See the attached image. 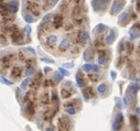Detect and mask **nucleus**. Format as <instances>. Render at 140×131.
<instances>
[{
	"label": "nucleus",
	"mask_w": 140,
	"mask_h": 131,
	"mask_svg": "<svg viewBox=\"0 0 140 131\" xmlns=\"http://www.w3.org/2000/svg\"><path fill=\"white\" fill-rule=\"evenodd\" d=\"M56 41H57V37L56 35H50L48 39H46V46L49 48H54L55 44H56Z\"/></svg>",
	"instance_id": "nucleus-12"
},
{
	"label": "nucleus",
	"mask_w": 140,
	"mask_h": 131,
	"mask_svg": "<svg viewBox=\"0 0 140 131\" xmlns=\"http://www.w3.org/2000/svg\"><path fill=\"white\" fill-rule=\"evenodd\" d=\"M26 31H27V33H28V34H30V32H31V28H30L29 26H26Z\"/></svg>",
	"instance_id": "nucleus-51"
},
{
	"label": "nucleus",
	"mask_w": 140,
	"mask_h": 131,
	"mask_svg": "<svg viewBox=\"0 0 140 131\" xmlns=\"http://www.w3.org/2000/svg\"><path fill=\"white\" fill-rule=\"evenodd\" d=\"M129 35H130V39H131V40H135V39L139 37V35H140V24L139 23L134 24V26H132V28L130 29V31H129Z\"/></svg>",
	"instance_id": "nucleus-7"
},
{
	"label": "nucleus",
	"mask_w": 140,
	"mask_h": 131,
	"mask_svg": "<svg viewBox=\"0 0 140 131\" xmlns=\"http://www.w3.org/2000/svg\"><path fill=\"white\" fill-rule=\"evenodd\" d=\"M73 94H74V93H73V89L69 90V89L62 88V90H61V95H62V97H63L64 99H67V98H70V97H71Z\"/></svg>",
	"instance_id": "nucleus-23"
},
{
	"label": "nucleus",
	"mask_w": 140,
	"mask_h": 131,
	"mask_svg": "<svg viewBox=\"0 0 140 131\" xmlns=\"http://www.w3.org/2000/svg\"><path fill=\"white\" fill-rule=\"evenodd\" d=\"M83 96H84V98H85V100H88L89 99V95H88V93H87V91L86 90H83Z\"/></svg>",
	"instance_id": "nucleus-45"
},
{
	"label": "nucleus",
	"mask_w": 140,
	"mask_h": 131,
	"mask_svg": "<svg viewBox=\"0 0 140 131\" xmlns=\"http://www.w3.org/2000/svg\"><path fill=\"white\" fill-rule=\"evenodd\" d=\"M132 48H134V45H132L131 43H129V44H127V52H128L129 54L132 52Z\"/></svg>",
	"instance_id": "nucleus-43"
},
{
	"label": "nucleus",
	"mask_w": 140,
	"mask_h": 131,
	"mask_svg": "<svg viewBox=\"0 0 140 131\" xmlns=\"http://www.w3.org/2000/svg\"><path fill=\"white\" fill-rule=\"evenodd\" d=\"M34 68L33 67H28V69H27L26 72V76H30V75H33L34 74Z\"/></svg>",
	"instance_id": "nucleus-37"
},
{
	"label": "nucleus",
	"mask_w": 140,
	"mask_h": 131,
	"mask_svg": "<svg viewBox=\"0 0 140 131\" xmlns=\"http://www.w3.org/2000/svg\"><path fill=\"white\" fill-rule=\"evenodd\" d=\"M59 126H60L61 130H70L72 128V123L70 118L67 117H62L59 119Z\"/></svg>",
	"instance_id": "nucleus-3"
},
{
	"label": "nucleus",
	"mask_w": 140,
	"mask_h": 131,
	"mask_svg": "<svg viewBox=\"0 0 140 131\" xmlns=\"http://www.w3.org/2000/svg\"><path fill=\"white\" fill-rule=\"evenodd\" d=\"M98 71H99V66L94 65V67H93V72H95V73H97Z\"/></svg>",
	"instance_id": "nucleus-49"
},
{
	"label": "nucleus",
	"mask_w": 140,
	"mask_h": 131,
	"mask_svg": "<svg viewBox=\"0 0 140 131\" xmlns=\"http://www.w3.org/2000/svg\"><path fill=\"white\" fill-rule=\"evenodd\" d=\"M110 74H112V78H113V79H116V73H115V72L114 71H112V72H110Z\"/></svg>",
	"instance_id": "nucleus-50"
},
{
	"label": "nucleus",
	"mask_w": 140,
	"mask_h": 131,
	"mask_svg": "<svg viewBox=\"0 0 140 131\" xmlns=\"http://www.w3.org/2000/svg\"><path fill=\"white\" fill-rule=\"evenodd\" d=\"M59 71H60L63 75H66V76H67V75H70L69 71H66V69H65V68H63V67H59Z\"/></svg>",
	"instance_id": "nucleus-42"
},
{
	"label": "nucleus",
	"mask_w": 140,
	"mask_h": 131,
	"mask_svg": "<svg viewBox=\"0 0 140 131\" xmlns=\"http://www.w3.org/2000/svg\"><path fill=\"white\" fill-rule=\"evenodd\" d=\"M106 63V55L105 54H100L98 57V64L99 65H104Z\"/></svg>",
	"instance_id": "nucleus-31"
},
{
	"label": "nucleus",
	"mask_w": 140,
	"mask_h": 131,
	"mask_svg": "<svg viewBox=\"0 0 140 131\" xmlns=\"http://www.w3.org/2000/svg\"><path fill=\"white\" fill-rule=\"evenodd\" d=\"M40 100H41V103H42L43 105H48V104L50 103L49 93H46V91L42 93V94H41V96H40Z\"/></svg>",
	"instance_id": "nucleus-20"
},
{
	"label": "nucleus",
	"mask_w": 140,
	"mask_h": 131,
	"mask_svg": "<svg viewBox=\"0 0 140 131\" xmlns=\"http://www.w3.org/2000/svg\"><path fill=\"white\" fill-rule=\"evenodd\" d=\"M59 0H45L44 1V10H48V9H51L52 7L55 6V3L57 2Z\"/></svg>",
	"instance_id": "nucleus-22"
},
{
	"label": "nucleus",
	"mask_w": 140,
	"mask_h": 131,
	"mask_svg": "<svg viewBox=\"0 0 140 131\" xmlns=\"http://www.w3.org/2000/svg\"><path fill=\"white\" fill-rule=\"evenodd\" d=\"M136 9H137V11L140 12V0L136 1Z\"/></svg>",
	"instance_id": "nucleus-47"
},
{
	"label": "nucleus",
	"mask_w": 140,
	"mask_h": 131,
	"mask_svg": "<svg viewBox=\"0 0 140 131\" xmlns=\"http://www.w3.org/2000/svg\"><path fill=\"white\" fill-rule=\"evenodd\" d=\"M44 71H45V73H49V72L51 71V68H50V67H45V69H44Z\"/></svg>",
	"instance_id": "nucleus-53"
},
{
	"label": "nucleus",
	"mask_w": 140,
	"mask_h": 131,
	"mask_svg": "<svg viewBox=\"0 0 140 131\" xmlns=\"http://www.w3.org/2000/svg\"><path fill=\"white\" fill-rule=\"evenodd\" d=\"M19 9V0H11L7 5V11L10 14H14Z\"/></svg>",
	"instance_id": "nucleus-5"
},
{
	"label": "nucleus",
	"mask_w": 140,
	"mask_h": 131,
	"mask_svg": "<svg viewBox=\"0 0 140 131\" xmlns=\"http://www.w3.org/2000/svg\"><path fill=\"white\" fill-rule=\"evenodd\" d=\"M52 101H54V103H56V101H59V97H57V94L56 91H52V98H51Z\"/></svg>",
	"instance_id": "nucleus-38"
},
{
	"label": "nucleus",
	"mask_w": 140,
	"mask_h": 131,
	"mask_svg": "<svg viewBox=\"0 0 140 131\" xmlns=\"http://www.w3.org/2000/svg\"><path fill=\"white\" fill-rule=\"evenodd\" d=\"M70 47V40L69 39H63L61 41L60 45H59V51L60 52H65Z\"/></svg>",
	"instance_id": "nucleus-15"
},
{
	"label": "nucleus",
	"mask_w": 140,
	"mask_h": 131,
	"mask_svg": "<svg viewBox=\"0 0 140 131\" xmlns=\"http://www.w3.org/2000/svg\"><path fill=\"white\" fill-rule=\"evenodd\" d=\"M41 61L42 62H45V63H49V64H53L54 61L51 60V58H45V57H41Z\"/></svg>",
	"instance_id": "nucleus-41"
},
{
	"label": "nucleus",
	"mask_w": 140,
	"mask_h": 131,
	"mask_svg": "<svg viewBox=\"0 0 140 131\" xmlns=\"http://www.w3.org/2000/svg\"><path fill=\"white\" fill-rule=\"evenodd\" d=\"M44 86H45V87L49 86V80H45V82H44Z\"/></svg>",
	"instance_id": "nucleus-54"
},
{
	"label": "nucleus",
	"mask_w": 140,
	"mask_h": 131,
	"mask_svg": "<svg viewBox=\"0 0 140 131\" xmlns=\"http://www.w3.org/2000/svg\"><path fill=\"white\" fill-rule=\"evenodd\" d=\"M52 23H53V28L54 29H60L63 26V16L62 14H55L53 17Z\"/></svg>",
	"instance_id": "nucleus-8"
},
{
	"label": "nucleus",
	"mask_w": 140,
	"mask_h": 131,
	"mask_svg": "<svg viewBox=\"0 0 140 131\" xmlns=\"http://www.w3.org/2000/svg\"><path fill=\"white\" fill-rule=\"evenodd\" d=\"M26 9H28L29 11L33 13L34 16H40V7L37 2H31V1H27L26 2Z\"/></svg>",
	"instance_id": "nucleus-2"
},
{
	"label": "nucleus",
	"mask_w": 140,
	"mask_h": 131,
	"mask_svg": "<svg viewBox=\"0 0 140 131\" xmlns=\"http://www.w3.org/2000/svg\"><path fill=\"white\" fill-rule=\"evenodd\" d=\"M26 114L28 115L29 117H32L33 115H34V105H33V103H29L28 106H27L26 108Z\"/></svg>",
	"instance_id": "nucleus-18"
},
{
	"label": "nucleus",
	"mask_w": 140,
	"mask_h": 131,
	"mask_svg": "<svg viewBox=\"0 0 140 131\" xmlns=\"http://www.w3.org/2000/svg\"><path fill=\"white\" fill-rule=\"evenodd\" d=\"M130 13H131V11H130V9H129V10H126V11H124L123 13L120 14L119 18H118V22H119L120 26H127L129 17H130Z\"/></svg>",
	"instance_id": "nucleus-4"
},
{
	"label": "nucleus",
	"mask_w": 140,
	"mask_h": 131,
	"mask_svg": "<svg viewBox=\"0 0 140 131\" xmlns=\"http://www.w3.org/2000/svg\"><path fill=\"white\" fill-rule=\"evenodd\" d=\"M63 66L64 67H69V68H72V67H73V66H74V64H73V63H65V64H63Z\"/></svg>",
	"instance_id": "nucleus-46"
},
{
	"label": "nucleus",
	"mask_w": 140,
	"mask_h": 131,
	"mask_svg": "<svg viewBox=\"0 0 140 131\" xmlns=\"http://www.w3.org/2000/svg\"><path fill=\"white\" fill-rule=\"evenodd\" d=\"M124 6H125V0H114L112 8H110V14L112 16L117 14L124 8Z\"/></svg>",
	"instance_id": "nucleus-1"
},
{
	"label": "nucleus",
	"mask_w": 140,
	"mask_h": 131,
	"mask_svg": "<svg viewBox=\"0 0 140 131\" xmlns=\"http://www.w3.org/2000/svg\"><path fill=\"white\" fill-rule=\"evenodd\" d=\"M23 18H24V20H26V22L28 23H32V22H34V18L31 16V13H24L23 14Z\"/></svg>",
	"instance_id": "nucleus-27"
},
{
	"label": "nucleus",
	"mask_w": 140,
	"mask_h": 131,
	"mask_svg": "<svg viewBox=\"0 0 140 131\" xmlns=\"http://www.w3.org/2000/svg\"><path fill=\"white\" fill-rule=\"evenodd\" d=\"M41 77H42V74H41V73H39V74H38V76H37V78H35V79H33V80L31 82V88L38 89L39 87H40V83H39V79H40Z\"/></svg>",
	"instance_id": "nucleus-21"
},
{
	"label": "nucleus",
	"mask_w": 140,
	"mask_h": 131,
	"mask_svg": "<svg viewBox=\"0 0 140 131\" xmlns=\"http://www.w3.org/2000/svg\"><path fill=\"white\" fill-rule=\"evenodd\" d=\"M140 89V85L139 84H130V85L127 87V91L130 93V94L136 95L138 93V90Z\"/></svg>",
	"instance_id": "nucleus-17"
},
{
	"label": "nucleus",
	"mask_w": 140,
	"mask_h": 131,
	"mask_svg": "<svg viewBox=\"0 0 140 131\" xmlns=\"http://www.w3.org/2000/svg\"><path fill=\"white\" fill-rule=\"evenodd\" d=\"M97 91L99 93L100 95H103V94H105L106 91H107V85L106 84H99L98 85V87H97Z\"/></svg>",
	"instance_id": "nucleus-26"
},
{
	"label": "nucleus",
	"mask_w": 140,
	"mask_h": 131,
	"mask_svg": "<svg viewBox=\"0 0 140 131\" xmlns=\"http://www.w3.org/2000/svg\"><path fill=\"white\" fill-rule=\"evenodd\" d=\"M28 51L32 52V53H33V54H35V51H34V50H33V48H32V47H28Z\"/></svg>",
	"instance_id": "nucleus-52"
},
{
	"label": "nucleus",
	"mask_w": 140,
	"mask_h": 131,
	"mask_svg": "<svg viewBox=\"0 0 140 131\" xmlns=\"http://www.w3.org/2000/svg\"><path fill=\"white\" fill-rule=\"evenodd\" d=\"M83 57H84V60L85 61H92L93 60V57H94V50L92 47H87L84 51V54H83Z\"/></svg>",
	"instance_id": "nucleus-13"
},
{
	"label": "nucleus",
	"mask_w": 140,
	"mask_h": 131,
	"mask_svg": "<svg viewBox=\"0 0 140 131\" xmlns=\"http://www.w3.org/2000/svg\"><path fill=\"white\" fill-rule=\"evenodd\" d=\"M29 83H31V79H30V78H27V79L23 80V83L21 84V89H22V90H24V89L27 88V86L29 85Z\"/></svg>",
	"instance_id": "nucleus-33"
},
{
	"label": "nucleus",
	"mask_w": 140,
	"mask_h": 131,
	"mask_svg": "<svg viewBox=\"0 0 140 131\" xmlns=\"http://www.w3.org/2000/svg\"><path fill=\"white\" fill-rule=\"evenodd\" d=\"M80 12H81V9H80V7H78V6H76L74 9H73V11H72V14H73V16H75V17H76V16H78V14H80Z\"/></svg>",
	"instance_id": "nucleus-36"
},
{
	"label": "nucleus",
	"mask_w": 140,
	"mask_h": 131,
	"mask_svg": "<svg viewBox=\"0 0 140 131\" xmlns=\"http://www.w3.org/2000/svg\"><path fill=\"white\" fill-rule=\"evenodd\" d=\"M1 83H2V84H6V85H11V84H12L10 80H8L7 78H5L3 76H1Z\"/></svg>",
	"instance_id": "nucleus-40"
},
{
	"label": "nucleus",
	"mask_w": 140,
	"mask_h": 131,
	"mask_svg": "<svg viewBox=\"0 0 140 131\" xmlns=\"http://www.w3.org/2000/svg\"><path fill=\"white\" fill-rule=\"evenodd\" d=\"M138 122H139V121H138V118L136 117V116H131V117H130V125H131L135 129H137Z\"/></svg>",
	"instance_id": "nucleus-28"
},
{
	"label": "nucleus",
	"mask_w": 140,
	"mask_h": 131,
	"mask_svg": "<svg viewBox=\"0 0 140 131\" xmlns=\"http://www.w3.org/2000/svg\"><path fill=\"white\" fill-rule=\"evenodd\" d=\"M89 78H91V80H93V82H96V80L98 79V77L94 76V75H89Z\"/></svg>",
	"instance_id": "nucleus-48"
},
{
	"label": "nucleus",
	"mask_w": 140,
	"mask_h": 131,
	"mask_svg": "<svg viewBox=\"0 0 140 131\" xmlns=\"http://www.w3.org/2000/svg\"><path fill=\"white\" fill-rule=\"evenodd\" d=\"M52 17H53V16H52V13H48V14L45 16V17L43 18L42 24H46V23H48V22H49V21L52 19Z\"/></svg>",
	"instance_id": "nucleus-32"
},
{
	"label": "nucleus",
	"mask_w": 140,
	"mask_h": 131,
	"mask_svg": "<svg viewBox=\"0 0 140 131\" xmlns=\"http://www.w3.org/2000/svg\"><path fill=\"white\" fill-rule=\"evenodd\" d=\"M11 37H12V42H13L14 44H21V43H23L22 32L17 30V29L11 33Z\"/></svg>",
	"instance_id": "nucleus-6"
},
{
	"label": "nucleus",
	"mask_w": 140,
	"mask_h": 131,
	"mask_svg": "<svg viewBox=\"0 0 140 131\" xmlns=\"http://www.w3.org/2000/svg\"><path fill=\"white\" fill-rule=\"evenodd\" d=\"M106 30H107V26H106L105 24H103V23L97 24V26H95V29H94V31L96 32V33H104Z\"/></svg>",
	"instance_id": "nucleus-25"
},
{
	"label": "nucleus",
	"mask_w": 140,
	"mask_h": 131,
	"mask_svg": "<svg viewBox=\"0 0 140 131\" xmlns=\"http://www.w3.org/2000/svg\"><path fill=\"white\" fill-rule=\"evenodd\" d=\"M93 67H94V65H92V64H84V65H83V69L85 72L93 71Z\"/></svg>",
	"instance_id": "nucleus-34"
},
{
	"label": "nucleus",
	"mask_w": 140,
	"mask_h": 131,
	"mask_svg": "<svg viewBox=\"0 0 140 131\" xmlns=\"http://www.w3.org/2000/svg\"><path fill=\"white\" fill-rule=\"evenodd\" d=\"M100 1H102V3H103V6L105 9H106V7L108 6V3L110 2V0H100Z\"/></svg>",
	"instance_id": "nucleus-44"
},
{
	"label": "nucleus",
	"mask_w": 140,
	"mask_h": 131,
	"mask_svg": "<svg viewBox=\"0 0 140 131\" xmlns=\"http://www.w3.org/2000/svg\"><path fill=\"white\" fill-rule=\"evenodd\" d=\"M34 99V93L33 91H28L24 97V101H31V100Z\"/></svg>",
	"instance_id": "nucleus-29"
},
{
	"label": "nucleus",
	"mask_w": 140,
	"mask_h": 131,
	"mask_svg": "<svg viewBox=\"0 0 140 131\" xmlns=\"http://www.w3.org/2000/svg\"><path fill=\"white\" fill-rule=\"evenodd\" d=\"M92 8H93V10L95 12H100L103 10H105L100 0H92Z\"/></svg>",
	"instance_id": "nucleus-10"
},
{
	"label": "nucleus",
	"mask_w": 140,
	"mask_h": 131,
	"mask_svg": "<svg viewBox=\"0 0 140 131\" xmlns=\"http://www.w3.org/2000/svg\"><path fill=\"white\" fill-rule=\"evenodd\" d=\"M14 55L13 54H10V55H6V56L2 57V65L6 67V68H8L9 66H10V64H11L12 60H13Z\"/></svg>",
	"instance_id": "nucleus-16"
},
{
	"label": "nucleus",
	"mask_w": 140,
	"mask_h": 131,
	"mask_svg": "<svg viewBox=\"0 0 140 131\" xmlns=\"http://www.w3.org/2000/svg\"><path fill=\"white\" fill-rule=\"evenodd\" d=\"M80 40L81 42L83 43H86L87 41L89 40V33L87 31H83V32H81V34H80Z\"/></svg>",
	"instance_id": "nucleus-24"
},
{
	"label": "nucleus",
	"mask_w": 140,
	"mask_h": 131,
	"mask_svg": "<svg viewBox=\"0 0 140 131\" xmlns=\"http://www.w3.org/2000/svg\"><path fill=\"white\" fill-rule=\"evenodd\" d=\"M121 122H123V114L121 112H118L116 115V118H115V121L113 123V130H119L120 127H121Z\"/></svg>",
	"instance_id": "nucleus-9"
},
{
	"label": "nucleus",
	"mask_w": 140,
	"mask_h": 131,
	"mask_svg": "<svg viewBox=\"0 0 140 131\" xmlns=\"http://www.w3.org/2000/svg\"><path fill=\"white\" fill-rule=\"evenodd\" d=\"M62 78H63V74L62 73H56V74L54 75V80L55 82H60V80H62Z\"/></svg>",
	"instance_id": "nucleus-35"
},
{
	"label": "nucleus",
	"mask_w": 140,
	"mask_h": 131,
	"mask_svg": "<svg viewBox=\"0 0 140 131\" xmlns=\"http://www.w3.org/2000/svg\"><path fill=\"white\" fill-rule=\"evenodd\" d=\"M21 75H22V68L20 66H13V68L11 71V77L14 78V79H18L20 78Z\"/></svg>",
	"instance_id": "nucleus-11"
},
{
	"label": "nucleus",
	"mask_w": 140,
	"mask_h": 131,
	"mask_svg": "<svg viewBox=\"0 0 140 131\" xmlns=\"http://www.w3.org/2000/svg\"><path fill=\"white\" fill-rule=\"evenodd\" d=\"M84 90L87 91L89 96H93V97H94V90H93V88H92V87H89V86H88V87H86Z\"/></svg>",
	"instance_id": "nucleus-39"
},
{
	"label": "nucleus",
	"mask_w": 140,
	"mask_h": 131,
	"mask_svg": "<svg viewBox=\"0 0 140 131\" xmlns=\"http://www.w3.org/2000/svg\"><path fill=\"white\" fill-rule=\"evenodd\" d=\"M115 40H116V31H115V29H112V30H110V33L106 37L105 42L107 43V44H113Z\"/></svg>",
	"instance_id": "nucleus-14"
},
{
	"label": "nucleus",
	"mask_w": 140,
	"mask_h": 131,
	"mask_svg": "<svg viewBox=\"0 0 140 131\" xmlns=\"http://www.w3.org/2000/svg\"><path fill=\"white\" fill-rule=\"evenodd\" d=\"M65 110H66V112L70 114V115H75L76 114V111H77V109H76V107L70 106V107H65Z\"/></svg>",
	"instance_id": "nucleus-30"
},
{
	"label": "nucleus",
	"mask_w": 140,
	"mask_h": 131,
	"mask_svg": "<svg viewBox=\"0 0 140 131\" xmlns=\"http://www.w3.org/2000/svg\"><path fill=\"white\" fill-rule=\"evenodd\" d=\"M139 56H140V50H139Z\"/></svg>",
	"instance_id": "nucleus-55"
},
{
	"label": "nucleus",
	"mask_w": 140,
	"mask_h": 131,
	"mask_svg": "<svg viewBox=\"0 0 140 131\" xmlns=\"http://www.w3.org/2000/svg\"><path fill=\"white\" fill-rule=\"evenodd\" d=\"M76 84L78 87H84V85H85V83H84V78L82 77V73H81V71L77 72L76 74Z\"/></svg>",
	"instance_id": "nucleus-19"
}]
</instances>
